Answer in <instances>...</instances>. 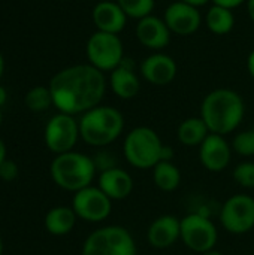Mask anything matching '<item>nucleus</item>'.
<instances>
[{
    "label": "nucleus",
    "instance_id": "nucleus-18",
    "mask_svg": "<svg viewBox=\"0 0 254 255\" xmlns=\"http://www.w3.org/2000/svg\"><path fill=\"white\" fill-rule=\"evenodd\" d=\"M97 187L112 202H120V200H126L132 194L135 182L127 170L121 167H114L99 173Z\"/></svg>",
    "mask_w": 254,
    "mask_h": 255
},
{
    "label": "nucleus",
    "instance_id": "nucleus-21",
    "mask_svg": "<svg viewBox=\"0 0 254 255\" xmlns=\"http://www.w3.org/2000/svg\"><path fill=\"white\" fill-rule=\"evenodd\" d=\"M210 128L201 117H190L181 121L177 128V139L181 145L193 148L201 146V143L210 134Z\"/></svg>",
    "mask_w": 254,
    "mask_h": 255
},
{
    "label": "nucleus",
    "instance_id": "nucleus-40",
    "mask_svg": "<svg viewBox=\"0 0 254 255\" xmlns=\"http://www.w3.org/2000/svg\"><path fill=\"white\" fill-rule=\"evenodd\" d=\"M1 123H3V114H1V108H0V126H1Z\"/></svg>",
    "mask_w": 254,
    "mask_h": 255
},
{
    "label": "nucleus",
    "instance_id": "nucleus-34",
    "mask_svg": "<svg viewBox=\"0 0 254 255\" xmlns=\"http://www.w3.org/2000/svg\"><path fill=\"white\" fill-rule=\"evenodd\" d=\"M7 158V149H6V145L3 142V139L0 137V164Z\"/></svg>",
    "mask_w": 254,
    "mask_h": 255
},
{
    "label": "nucleus",
    "instance_id": "nucleus-17",
    "mask_svg": "<svg viewBox=\"0 0 254 255\" xmlns=\"http://www.w3.org/2000/svg\"><path fill=\"white\" fill-rule=\"evenodd\" d=\"M91 19L97 31L120 34L126 25L129 16L124 13L117 0L97 1L91 10Z\"/></svg>",
    "mask_w": 254,
    "mask_h": 255
},
{
    "label": "nucleus",
    "instance_id": "nucleus-37",
    "mask_svg": "<svg viewBox=\"0 0 254 255\" xmlns=\"http://www.w3.org/2000/svg\"><path fill=\"white\" fill-rule=\"evenodd\" d=\"M3 72H4V58H3V55L0 54V79H1V76H3Z\"/></svg>",
    "mask_w": 254,
    "mask_h": 255
},
{
    "label": "nucleus",
    "instance_id": "nucleus-16",
    "mask_svg": "<svg viewBox=\"0 0 254 255\" xmlns=\"http://www.w3.org/2000/svg\"><path fill=\"white\" fill-rule=\"evenodd\" d=\"M181 239V220L175 215L157 217L147 230V241L156 250L174 247Z\"/></svg>",
    "mask_w": 254,
    "mask_h": 255
},
{
    "label": "nucleus",
    "instance_id": "nucleus-25",
    "mask_svg": "<svg viewBox=\"0 0 254 255\" xmlns=\"http://www.w3.org/2000/svg\"><path fill=\"white\" fill-rule=\"evenodd\" d=\"M124 13L133 19H142L148 15H153L156 0H117Z\"/></svg>",
    "mask_w": 254,
    "mask_h": 255
},
{
    "label": "nucleus",
    "instance_id": "nucleus-36",
    "mask_svg": "<svg viewBox=\"0 0 254 255\" xmlns=\"http://www.w3.org/2000/svg\"><path fill=\"white\" fill-rule=\"evenodd\" d=\"M247 12H249V16L250 19L254 22V0H247Z\"/></svg>",
    "mask_w": 254,
    "mask_h": 255
},
{
    "label": "nucleus",
    "instance_id": "nucleus-15",
    "mask_svg": "<svg viewBox=\"0 0 254 255\" xmlns=\"http://www.w3.org/2000/svg\"><path fill=\"white\" fill-rule=\"evenodd\" d=\"M135 33H136L138 42L142 46H145L154 52L165 49L169 45L171 36H172L165 19L159 18L156 15H148V16L139 19L136 22Z\"/></svg>",
    "mask_w": 254,
    "mask_h": 255
},
{
    "label": "nucleus",
    "instance_id": "nucleus-3",
    "mask_svg": "<svg viewBox=\"0 0 254 255\" xmlns=\"http://www.w3.org/2000/svg\"><path fill=\"white\" fill-rule=\"evenodd\" d=\"M79 134L81 139L94 148H105L114 143L124 130L123 114L108 105H99L79 118Z\"/></svg>",
    "mask_w": 254,
    "mask_h": 255
},
{
    "label": "nucleus",
    "instance_id": "nucleus-19",
    "mask_svg": "<svg viewBox=\"0 0 254 255\" xmlns=\"http://www.w3.org/2000/svg\"><path fill=\"white\" fill-rule=\"evenodd\" d=\"M109 87L121 100H130L138 96L141 90V79L127 58H124L123 63L109 73Z\"/></svg>",
    "mask_w": 254,
    "mask_h": 255
},
{
    "label": "nucleus",
    "instance_id": "nucleus-6",
    "mask_svg": "<svg viewBox=\"0 0 254 255\" xmlns=\"http://www.w3.org/2000/svg\"><path fill=\"white\" fill-rule=\"evenodd\" d=\"M132 233L121 226H105L91 232L82 244L81 255H136Z\"/></svg>",
    "mask_w": 254,
    "mask_h": 255
},
{
    "label": "nucleus",
    "instance_id": "nucleus-38",
    "mask_svg": "<svg viewBox=\"0 0 254 255\" xmlns=\"http://www.w3.org/2000/svg\"><path fill=\"white\" fill-rule=\"evenodd\" d=\"M201 255H225L223 253H220V251H217L216 248L214 250H211V251H207V253H204V254Z\"/></svg>",
    "mask_w": 254,
    "mask_h": 255
},
{
    "label": "nucleus",
    "instance_id": "nucleus-35",
    "mask_svg": "<svg viewBox=\"0 0 254 255\" xmlns=\"http://www.w3.org/2000/svg\"><path fill=\"white\" fill-rule=\"evenodd\" d=\"M6 100H7V91L3 85H0V108L6 103Z\"/></svg>",
    "mask_w": 254,
    "mask_h": 255
},
{
    "label": "nucleus",
    "instance_id": "nucleus-31",
    "mask_svg": "<svg viewBox=\"0 0 254 255\" xmlns=\"http://www.w3.org/2000/svg\"><path fill=\"white\" fill-rule=\"evenodd\" d=\"M174 157H175L174 148L165 145V146H163V151H162V161H172Z\"/></svg>",
    "mask_w": 254,
    "mask_h": 255
},
{
    "label": "nucleus",
    "instance_id": "nucleus-4",
    "mask_svg": "<svg viewBox=\"0 0 254 255\" xmlns=\"http://www.w3.org/2000/svg\"><path fill=\"white\" fill-rule=\"evenodd\" d=\"M51 179L64 191L76 193L93 184L97 170L93 158L78 151L55 155L49 166Z\"/></svg>",
    "mask_w": 254,
    "mask_h": 255
},
{
    "label": "nucleus",
    "instance_id": "nucleus-24",
    "mask_svg": "<svg viewBox=\"0 0 254 255\" xmlns=\"http://www.w3.org/2000/svg\"><path fill=\"white\" fill-rule=\"evenodd\" d=\"M24 102L31 112H43L48 111L51 106H54L49 87H43V85H37L28 90L24 97Z\"/></svg>",
    "mask_w": 254,
    "mask_h": 255
},
{
    "label": "nucleus",
    "instance_id": "nucleus-41",
    "mask_svg": "<svg viewBox=\"0 0 254 255\" xmlns=\"http://www.w3.org/2000/svg\"><path fill=\"white\" fill-rule=\"evenodd\" d=\"M97 1H106V0H97Z\"/></svg>",
    "mask_w": 254,
    "mask_h": 255
},
{
    "label": "nucleus",
    "instance_id": "nucleus-1",
    "mask_svg": "<svg viewBox=\"0 0 254 255\" xmlns=\"http://www.w3.org/2000/svg\"><path fill=\"white\" fill-rule=\"evenodd\" d=\"M106 85L105 73L87 63L58 70L48 87L55 109L75 117L99 106L105 97Z\"/></svg>",
    "mask_w": 254,
    "mask_h": 255
},
{
    "label": "nucleus",
    "instance_id": "nucleus-42",
    "mask_svg": "<svg viewBox=\"0 0 254 255\" xmlns=\"http://www.w3.org/2000/svg\"><path fill=\"white\" fill-rule=\"evenodd\" d=\"M63 1H69V0H63Z\"/></svg>",
    "mask_w": 254,
    "mask_h": 255
},
{
    "label": "nucleus",
    "instance_id": "nucleus-20",
    "mask_svg": "<svg viewBox=\"0 0 254 255\" xmlns=\"http://www.w3.org/2000/svg\"><path fill=\"white\" fill-rule=\"evenodd\" d=\"M76 220L78 217L72 206H55L46 212L43 224L49 235L66 236L73 230Z\"/></svg>",
    "mask_w": 254,
    "mask_h": 255
},
{
    "label": "nucleus",
    "instance_id": "nucleus-22",
    "mask_svg": "<svg viewBox=\"0 0 254 255\" xmlns=\"http://www.w3.org/2000/svg\"><path fill=\"white\" fill-rule=\"evenodd\" d=\"M205 24L208 30L217 36H225L231 33L235 27V15L232 9L213 4L205 15Z\"/></svg>",
    "mask_w": 254,
    "mask_h": 255
},
{
    "label": "nucleus",
    "instance_id": "nucleus-2",
    "mask_svg": "<svg viewBox=\"0 0 254 255\" xmlns=\"http://www.w3.org/2000/svg\"><path fill=\"white\" fill-rule=\"evenodd\" d=\"M211 133L228 136L234 133L246 117L243 96L231 88L210 91L201 103V115Z\"/></svg>",
    "mask_w": 254,
    "mask_h": 255
},
{
    "label": "nucleus",
    "instance_id": "nucleus-11",
    "mask_svg": "<svg viewBox=\"0 0 254 255\" xmlns=\"http://www.w3.org/2000/svg\"><path fill=\"white\" fill-rule=\"evenodd\" d=\"M72 209L85 223H102L112 212V200L97 185H90L73 193Z\"/></svg>",
    "mask_w": 254,
    "mask_h": 255
},
{
    "label": "nucleus",
    "instance_id": "nucleus-14",
    "mask_svg": "<svg viewBox=\"0 0 254 255\" xmlns=\"http://www.w3.org/2000/svg\"><path fill=\"white\" fill-rule=\"evenodd\" d=\"M231 160L232 145L226 140V136L210 133L199 146V161L210 172H223Z\"/></svg>",
    "mask_w": 254,
    "mask_h": 255
},
{
    "label": "nucleus",
    "instance_id": "nucleus-26",
    "mask_svg": "<svg viewBox=\"0 0 254 255\" xmlns=\"http://www.w3.org/2000/svg\"><path fill=\"white\" fill-rule=\"evenodd\" d=\"M232 151L241 157H254V128L238 131L232 139Z\"/></svg>",
    "mask_w": 254,
    "mask_h": 255
},
{
    "label": "nucleus",
    "instance_id": "nucleus-29",
    "mask_svg": "<svg viewBox=\"0 0 254 255\" xmlns=\"http://www.w3.org/2000/svg\"><path fill=\"white\" fill-rule=\"evenodd\" d=\"M18 173H19V169H18V164L12 160H4L1 164H0V179L4 181V182H10L13 179L18 178Z\"/></svg>",
    "mask_w": 254,
    "mask_h": 255
},
{
    "label": "nucleus",
    "instance_id": "nucleus-9",
    "mask_svg": "<svg viewBox=\"0 0 254 255\" xmlns=\"http://www.w3.org/2000/svg\"><path fill=\"white\" fill-rule=\"evenodd\" d=\"M79 139V123L73 115L63 112L52 115L43 130L45 145L55 155L73 151Z\"/></svg>",
    "mask_w": 254,
    "mask_h": 255
},
{
    "label": "nucleus",
    "instance_id": "nucleus-8",
    "mask_svg": "<svg viewBox=\"0 0 254 255\" xmlns=\"http://www.w3.org/2000/svg\"><path fill=\"white\" fill-rule=\"evenodd\" d=\"M181 241L190 251L204 254L216 248L219 232L208 214L192 212L181 218Z\"/></svg>",
    "mask_w": 254,
    "mask_h": 255
},
{
    "label": "nucleus",
    "instance_id": "nucleus-33",
    "mask_svg": "<svg viewBox=\"0 0 254 255\" xmlns=\"http://www.w3.org/2000/svg\"><path fill=\"white\" fill-rule=\"evenodd\" d=\"M180 1H184V3L192 4L195 7H201V6H205L207 3H210L211 0H180Z\"/></svg>",
    "mask_w": 254,
    "mask_h": 255
},
{
    "label": "nucleus",
    "instance_id": "nucleus-27",
    "mask_svg": "<svg viewBox=\"0 0 254 255\" xmlns=\"http://www.w3.org/2000/svg\"><path fill=\"white\" fill-rule=\"evenodd\" d=\"M232 178L235 181L237 185L247 188V190H253L254 188V161H243L240 163L234 172H232Z\"/></svg>",
    "mask_w": 254,
    "mask_h": 255
},
{
    "label": "nucleus",
    "instance_id": "nucleus-32",
    "mask_svg": "<svg viewBox=\"0 0 254 255\" xmlns=\"http://www.w3.org/2000/svg\"><path fill=\"white\" fill-rule=\"evenodd\" d=\"M247 70H249V75L254 79V49L247 57Z\"/></svg>",
    "mask_w": 254,
    "mask_h": 255
},
{
    "label": "nucleus",
    "instance_id": "nucleus-12",
    "mask_svg": "<svg viewBox=\"0 0 254 255\" xmlns=\"http://www.w3.org/2000/svg\"><path fill=\"white\" fill-rule=\"evenodd\" d=\"M163 19L172 34L190 36L199 30L202 24V13L199 7L177 0L165 9Z\"/></svg>",
    "mask_w": 254,
    "mask_h": 255
},
{
    "label": "nucleus",
    "instance_id": "nucleus-10",
    "mask_svg": "<svg viewBox=\"0 0 254 255\" xmlns=\"http://www.w3.org/2000/svg\"><path fill=\"white\" fill-rule=\"evenodd\" d=\"M220 223L231 235H246L254 229V199L249 194L231 196L220 209Z\"/></svg>",
    "mask_w": 254,
    "mask_h": 255
},
{
    "label": "nucleus",
    "instance_id": "nucleus-30",
    "mask_svg": "<svg viewBox=\"0 0 254 255\" xmlns=\"http://www.w3.org/2000/svg\"><path fill=\"white\" fill-rule=\"evenodd\" d=\"M213 4H219L228 9H235L238 6H241L243 3H247V0H211Z\"/></svg>",
    "mask_w": 254,
    "mask_h": 255
},
{
    "label": "nucleus",
    "instance_id": "nucleus-39",
    "mask_svg": "<svg viewBox=\"0 0 254 255\" xmlns=\"http://www.w3.org/2000/svg\"><path fill=\"white\" fill-rule=\"evenodd\" d=\"M3 254V239H1V236H0V255Z\"/></svg>",
    "mask_w": 254,
    "mask_h": 255
},
{
    "label": "nucleus",
    "instance_id": "nucleus-7",
    "mask_svg": "<svg viewBox=\"0 0 254 255\" xmlns=\"http://www.w3.org/2000/svg\"><path fill=\"white\" fill-rule=\"evenodd\" d=\"M85 55L88 64L99 69L103 73H111L117 69L124 57V45L120 34L94 31L85 45Z\"/></svg>",
    "mask_w": 254,
    "mask_h": 255
},
{
    "label": "nucleus",
    "instance_id": "nucleus-5",
    "mask_svg": "<svg viewBox=\"0 0 254 255\" xmlns=\"http://www.w3.org/2000/svg\"><path fill=\"white\" fill-rule=\"evenodd\" d=\"M165 143L151 127L139 126L132 128L123 140V155L135 169H153L162 161Z\"/></svg>",
    "mask_w": 254,
    "mask_h": 255
},
{
    "label": "nucleus",
    "instance_id": "nucleus-23",
    "mask_svg": "<svg viewBox=\"0 0 254 255\" xmlns=\"http://www.w3.org/2000/svg\"><path fill=\"white\" fill-rule=\"evenodd\" d=\"M153 182L163 193L175 191L181 184V172L172 161H160L153 169Z\"/></svg>",
    "mask_w": 254,
    "mask_h": 255
},
{
    "label": "nucleus",
    "instance_id": "nucleus-28",
    "mask_svg": "<svg viewBox=\"0 0 254 255\" xmlns=\"http://www.w3.org/2000/svg\"><path fill=\"white\" fill-rule=\"evenodd\" d=\"M93 163L96 166V170L99 173L105 172V170H109V169H114V167H118L117 166V157L114 152L111 151H106V149H100L97 151L93 157Z\"/></svg>",
    "mask_w": 254,
    "mask_h": 255
},
{
    "label": "nucleus",
    "instance_id": "nucleus-13",
    "mask_svg": "<svg viewBox=\"0 0 254 255\" xmlns=\"http://www.w3.org/2000/svg\"><path fill=\"white\" fill-rule=\"evenodd\" d=\"M139 72L148 84L156 87H165L169 85L177 78L178 66L171 55L159 51L150 54L147 58L141 61Z\"/></svg>",
    "mask_w": 254,
    "mask_h": 255
}]
</instances>
